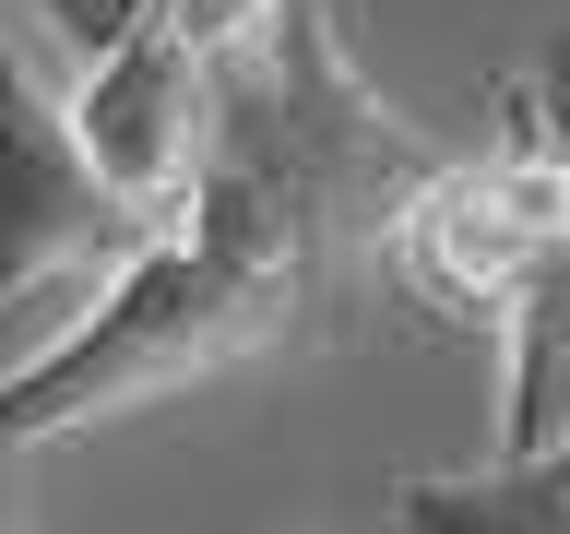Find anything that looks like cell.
<instances>
[{
  "mask_svg": "<svg viewBox=\"0 0 570 534\" xmlns=\"http://www.w3.org/2000/svg\"><path fill=\"white\" fill-rule=\"evenodd\" d=\"M131 249H142V214L96 178L71 96H48L24 36L0 24V309L60 274H119Z\"/></svg>",
  "mask_w": 570,
  "mask_h": 534,
  "instance_id": "3",
  "label": "cell"
},
{
  "mask_svg": "<svg viewBox=\"0 0 570 534\" xmlns=\"http://www.w3.org/2000/svg\"><path fill=\"white\" fill-rule=\"evenodd\" d=\"M547 238H570V155L534 131L523 96H499V131L475 155H428V178L392 202L381 285L440 320H499Z\"/></svg>",
  "mask_w": 570,
  "mask_h": 534,
  "instance_id": "2",
  "label": "cell"
},
{
  "mask_svg": "<svg viewBox=\"0 0 570 534\" xmlns=\"http://www.w3.org/2000/svg\"><path fill=\"white\" fill-rule=\"evenodd\" d=\"M511 96H523L534 131L570 155V36L511 83ZM499 333H511V368H499V452H547V439H570V238L534 249V274L511 285Z\"/></svg>",
  "mask_w": 570,
  "mask_h": 534,
  "instance_id": "5",
  "label": "cell"
},
{
  "mask_svg": "<svg viewBox=\"0 0 570 534\" xmlns=\"http://www.w3.org/2000/svg\"><path fill=\"white\" fill-rule=\"evenodd\" d=\"M428 155L440 142L381 107L333 12L274 0V24L214 60V142L190 202L142 226V249L96 285V309L60 345L0 368V452L71 439L285 345L345 274H381V226L428 178Z\"/></svg>",
  "mask_w": 570,
  "mask_h": 534,
  "instance_id": "1",
  "label": "cell"
},
{
  "mask_svg": "<svg viewBox=\"0 0 570 534\" xmlns=\"http://www.w3.org/2000/svg\"><path fill=\"white\" fill-rule=\"evenodd\" d=\"M155 12H167V0H36V24L60 36L71 60H96V48H119V36H131V24H155Z\"/></svg>",
  "mask_w": 570,
  "mask_h": 534,
  "instance_id": "7",
  "label": "cell"
},
{
  "mask_svg": "<svg viewBox=\"0 0 570 534\" xmlns=\"http://www.w3.org/2000/svg\"><path fill=\"white\" fill-rule=\"evenodd\" d=\"M71 131H83L96 178L142 214V226H167V214L190 202V178H203V142H214V48L178 24V12L131 24L119 48L83 60Z\"/></svg>",
  "mask_w": 570,
  "mask_h": 534,
  "instance_id": "4",
  "label": "cell"
},
{
  "mask_svg": "<svg viewBox=\"0 0 570 534\" xmlns=\"http://www.w3.org/2000/svg\"><path fill=\"white\" fill-rule=\"evenodd\" d=\"M392 523L404 534H570V439L488 452L475 475H404Z\"/></svg>",
  "mask_w": 570,
  "mask_h": 534,
  "instance_id": "6",
  "label": "cell"
}]
</instances>
